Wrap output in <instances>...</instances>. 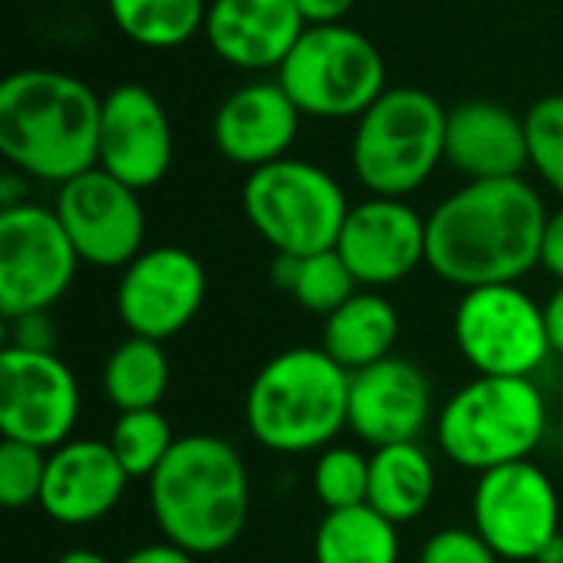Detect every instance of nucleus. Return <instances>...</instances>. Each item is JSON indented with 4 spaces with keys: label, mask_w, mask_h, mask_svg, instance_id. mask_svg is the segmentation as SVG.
Wrapping results in <instances>:
<instances>
[{
    "label": "nucleus",
    "mask_w": 563,
    "mask_h": 563,
    "mask_svg": "<svg viewBox=\"0 0 563 563\" xmlns=\"http://www.w3.org/2000/svg\"><path fill=\"white\" fill-rule=\"evenodd\" d=\"M548 218L525 178L468 181L426 218V264L462 290L518 284L541 264Z\"/></svg>",
    "instance_id": "f257e3e1"
},
{
    "label": "nucleus",
    "mask_w": 563,
    "mask_h": 563,
    "mask_svg": "<svg viewBox=\"0 0 563 563\" xmlns=\"http://www.w3.org/2000/svg\"><path fill=\"white\" fill-rule=\"evenodd\" d=\"M102 99L59 69H20L0 82V152L26 178L66 185L99 165Z\"/></svg>",
    "instance_id": "f03ea898"
},
{
    "label": "nucleus",
    "mask_w": 563,
    "mask_h": 563,
    "mask_svg": "<svg viewBox=\"0 0 563 563\" xmlns=\"http://www.w3.org/2000/svg\"><path fill=\"white\" fill-rule=\"evenodd\" d=\"M148 511L165 541L195 558L228 551L251 515L247 465L228 439L195 432L175 442L148 478Z\"/></svg>",
    "instance_id": "7ed1b4c3"
},
{
    "label": "nucleus",
    "mask_w": 563,
    "mask_h": 563,
    "mask_svg": "<svg viewBox=\"0 0 563 563\" xmlns=\"http://www.w3.org/2000/svg\"><path fill=\"white\" fill-rule=\"evenodd\" d=\"M244 422L251 439L271 452H323L350 429V373L327 350H284L251 379Z\"/></svg>",
    "instance_id": "20e7f679"
},
{
    "label": "nucleus",
    "mask_w": 563,
    "mask_h": 563,
    "mask_svg": "<svg viewBox=\"0 0 563 563\" xmlns=\"http://www.w3.org/2000/svg\"><path fill=\"white\" fill-rule=\"evenodd\" d=\"M548 432V402L534 379L478 376L462 386L435 419L445 459L465 472L528 462Z\"/></svg>",
    "instance_id": "39448f33"
},
{
    "label": "nucleus",
    "mask_w": 563,
    "mask_h": 563,
    "mask_svg": "<svg viewBox=\"0 0 563 563\" xmlns=\"http://www.w3.org/2000/svg\"><path fill=\"white\" fill-rule=\"evenodd\" d=\"M445 106L416 86L386 89L356 122L353 172L376 198L419 191L445 158Z\"/></svg>",
    "instance_id": "423d86ee"
},
{
    "label": "nucleus",
    "mask_w": 563,
    "mask_h": 563,
    "mask_svg": "<svg viewBox=\"0 0 563 563\" xmlns=\"http://www.w3.org/2000/svg\"><path fill=\"white\" fill-rule=\"evenodd\" d=\"M244 214L251 228L277 251L310 257L333 251L350 214L340 181L300 158H280L247 175Z\"/></svg>",
    "instance_id": "0eeeda50"
},
{
    "label": "nucleus",
    "mask_w": 563,
    "mask_h": 563,
    "mask_svg": "<svg viewBox=\"0 0 563 563\" xmlns=\"http://www.w3.org/2000/svg\"><path fill=\"white\" fill-rule=\"evenodd\" d=\"M277 82L303 115L360 119L386 92V59L346 23L307 26L277 69Z\"/></svg>",
    "instance_id": "6e6552de"
},
{
    "label": "nucleus",
    "mask_w": 563,
    "mask_h": 563,
    "mask_svg": "<svg viewBox=\"0 0 563 563\" xmlns=\"http://www.w3.org/2000/svg\"><path fill=\"white\" fill-rule=\"evenodd\" d=\"M455 346L478 376L531 379L551 356L544 303L518 284L465 290L455 307Z\"/></svg>",
    "instance_id": "1a4fd4ad"
},
{
    "label": "nucleus",
    "mask_w": 563,
    "mask_h": 563,
    "mask_svg": "<svg viewBox=\"0 0 563 563\" xmlns=\"http://www.w3.org/2000/svg\"><path fill=\"white\" fill-rule=\"evenodd\" d=\"M79 254L53 208L16 205L0 211V313H43L73 287Z\"/></svg>",
    "instance_id": "9d476101"
},
{
    "label": "nucleus",
    "mask_w": 563,
    "mask_h": 563,
    "mask_svg": "<svg viewBox=\"0 0 563 563\" xmlns=\"http://www.w3.org/2000/svg\"><path fill=\"white\" fill-rule=\"evenodd\" d=\"M472 521L501 561H534L561 534V495L551 475L531 459L501 465L478 475Z\"/></svg>",
    "instance_id": "9b49d317"
},
{
    "label": "nucleus",
    "mask_w": 563,
    "mask_h": 563,
    "mask_svg": "<svg viewBox=\"0 0 563 563\" xmlns=\"http://www.w3.org/2000/svg\"><path fill=\"white\" fill-rule=\"evenodd\" d=\"M79 422V383L56 353L3 346L0 353V432L43 452L73 439Z\"/></svg>",
    "instance_id": "f8f14e48"
},
{
    "label": "nucleus",
    "mask_w": 563,
    "mask_h": 563,
    "mask_svg": "<svg viewBox=\"0 0 563 563\" xmlns=\"http://www.w3.org/2000/svg\"><path fill=\"white\" fill-rule=\"evenodd\" d=\"M208 294V274L201 261L175 244L142 251L122 267L115 287V313L129 336L172 340L201 310Z\"/></svg>",
    "instance_id": "ddd939ff"
},
{
    "label": "nucleus",
    "mask_w": 563,
    "mask_h": 563,
    "mask_svg": "<svg viewBox=\"0 0 563 563\" xmlns=\"http://www.w3.org/2000/svg\"><path fill=\"white\" fill-rule=\"evenodd\" d=\"M53 211L66 228L79 261L92 267L122 271L142 254L145 211L139 191L99 165L59 185Z\"/></svg>",
    "instance_id": "4468645a"
},
{
    "label": "nucleus",
    "mask_w": 563,
    "mask_h": 563,
    "mask_svg": "<svg viewBox=\"0 0 563 563\" xmlns=\"http://www.w3.org/2000/svg\"><path fill=\"white\" fill-rule=\"evenodd\" d=\"M175 155L172 122L158 96L139 82H122L102 99L99 168L135 191L155 188Z\"/></svg>",
    "instance_id": "2eb2a0df"
},
{
    "label": "nucleus",
    "mask_w": 563,
    "mask_h": 563,
    "mask_svg": "<svg viewBox=\"0 0 563 563\" xmlns=\"http://www.w3.org/2000/svg\"><path fill=\"white\" fill-rule=\"evenodd\" d=\"M336 251L360 287L399 284L426 264V218L402 198L373 195L350 208Z\"/></svg>",
    "instance_id": "dca6fc26"
},
{
    "label": "nucleus",
    "mask_w": 563,
    "mask_h": 563,
    "mask_svg": "<svg viewBox=\"0 0 563 563\" xmlns=\"http://www.w3.org/2000/svg\"><path fill=\"white\" fill-rule=\"evenodd\" d=\"M432 406V383L412 360L386 356L350 373V432L373 449L419 442Z\"/></svg>",
    "instance_id": "f3484780"
},
{
    "label": "nucleus",
    "mask_w": 563,
    "mask_h": 563,
    "mask_svg": "<svg viewBox=\"0 0 563 563\" xmlns=\"http://www.w3.org/2000/svg\"><path fill=\"white\" fill-rule=\"evenodd\" d=\"M129 472L99 439H69L46 459L40 511L63 528H86L115 511L125 495Z\"/></svg>",
    "instance_id": "a211bd4d"
},
{
    "label": "nucleus",
    "mask_w": 563,
    "mask_h": 563,
    "mask_svg": "<svg viewBox=\"0 0 563 563\" xmlns=\"http://www.w3.org/2000/svg\"><path fill=\"white\" fill-rule=\"evenodd\" d=\"M300 115L280 82H247L221 102L211 135L228 162L254 172L287 158L300 132Z\"/></svg>",
    "instance_id": "6ab92c4d"
},
{
    "label": "nucleus",
    "mask_w": 563,
    "mask_h": 563,
    "mask_svg": "<svg viewBox=\"0 0 563 563\" xmlns=\"http://www.w3.org/2000/svg\"><path fill=\"white\" fill-rule=\"evenodd\" d=\"M307 23L294 0H211L205 36L238 69H280Z\"/></svg>",
    "instance_id": "aec40b11"
},
{
    "label": "nucleus",
    "mask_w": 563,
    "mask_h": 563,
    "mask_svg": "<svg viewBox=\"0 0 563 563\" xmlns=\"http://www.w3.org/2000/svg\"><path fill=\"white\" fill-rule=\"evenodd\" d=\"M445 158L468 175V181L521 178L531 165L528 125L492 99H465L449 109Z\"/></svg>",
    "instance_id": "412c9836"
},
{
    "label": "nucleus",
    "mask_w": 563,
    "mask_h": 563,
    "mask_svg": "<svg viewBox=\"0 0 563 563\" xmlns=\"http://www.w3.org/2000/svg\"><path fill=\"white\" fill-rule=\"evenodd\" d=\"M399 340V313L379 290H356L323 323V346L346 373H360L386 356Z\"/></svg>",
    "instance_id": "4be33fe9"
},
{
    "label": "nucleus",
    "mask_w": 563,
    "mask_h": 563,
    "mask_svg": "<svg viewBox=\"0 0 563 563\" xmlns=\"http://www.w3.org/2000/svg\"><path fill=\"white\" fill-rule=\"evenodd\" d=\"M435 462L419 442H399L373 449L369 455V495L366 505L376 508L393 525H409L426 515L435 495Z\"/></svg>",
    "instance_id": "5701e85b"
},
{
    "label": "nucleus",
    "mask_w": 563,
    "mask_h": 563,
    "mask_svg": "<svg viewBox=\"0 0 563 563\" xmlns=\"http://www.w3.org/2000/svg\"><path fill=\"white\" fill-rule=\"evenodd\" d=\"M317 563H399V525L369 505L327 511L313 538Z\"/></svg>",
    "instance_id": "b1692460"
},
{
    "label": "nucleus",
    "mask_w": 563,
    "mask_h": 563,
    "mask_svg": "<svg viewBox=\"0 0 563 563\" xmlns=\"http://www.w3.org/2000/svg\"><path fill=\"white\" fill-rule=\"evenodd\" d=\"M172 383V366L158 340L129 336L102 366V393L119 412L158 409Z\"/></svg>",
    "instance_id": "393cba45"
},
{
    "label": "nucleus",
    "mask_w": 563,
    "mask_h": 563,
    "mask_svg": "<svg viewBox=\"0 0 563 563\" xmlns=\"http://www.w3.org/2000/svg\"><path fill=\"white\" fill-rule=\"evenodd\" d=\"M122 36L145 49L188 43L208 20V0H106Z\"/></svg>",
    "instance_id": "a878e982"
},
{
    "label": "nucleus",
    "mask_w": 563,
    "mask_h": 563,
    "mask_svg": "<svg viewBox=\"0 0 563 563\" xmlns=\"http://www.w3.org/2000/svg\"><path fill=\"white\" fill-rule=\"evenodd\" d=\"M106 442L122 462V468L129 472V478L148 482L178 439L172 435V426L158 409H135V412H119Z\"/></svg>",
    "instance_id": "bb28decb"
},
{
    "label": "nucleus",
    "mask_w": 563,
    "mask_h": 563,
    "mask_svg": "<svg viewBox=\"0 0 563 563\" xmlns=\"http://www.w3.org/2000/svg\"><path fill=\"white\" fill-rule=\"evenodd\" d=\"M356 277L346 267V261L340 257V251H320L310 257H297L294 264V280L287 287V294H294V300L320 317H330L333 310H340L353 294H356Z\"/></svg>",
    "instance_id": "cd10ccee"
},
{
    "label": "nucleus",
    "mask_w": 563,
    "mask_h": 563,
    "mask_svg": "<svg viewBox=\"0 0 563 563\" xmlns=\"http://www.w3.org/2000/svg\"><path fill=\"white\" fill-rule=\"evenodd\" d=\"M313 495L327 511L366 505L369 495V455L350 445H330L313 465Z\"/></svg>",
    "instance_id": "c85d7f7f"
},
{
    "label": "nucleus",
    "mask_w": 563,
    "mask_h": 563,
    "mask_svg": "<svg viewBox=\"0 0 563 563\" xmlns=\"http://www.w3.org/2000/svg\"><path fill=\"white\" fill-rule=\"evenodd\" d=\"M525 125L534 172L563 198V92L538 99L528 109Z\"/></svg>",
    "instance_id": "c756f323"
},
{
    "label": "nucleus",
    "mask_w": 563,
    "mask_h": 563,
    "mask_svg": "<svg viewBox=\"0 0 563 563\" xmlns=\"http://www.w3.org/2000/svg\"><path fill=\"white\" fill-rule=\"evenodd\" d=\"M46 459H49V452H43L36 445H23L13 439L0 442V501L10 511H20V508L40 501L43 478H46Z\"/></svg>",
    "instance_id": "7c9ffc66"
},
{
    "label": "nucleus",
    "mask_w": 563,
    "mask_h": 563,
    "mask_svg": "<svg viewBox=\"0 0 563 563\" xmlns=\"http://www.w3.org/2000/svg\"><path fill=\"white\" fill-rule=\"evenodd\" d=\"M419 563H501V558L475 528H442L426 541Z\"/></svg>",
    "instance_id": "2f4dec72"
},
{
    "label": "nucleus",
    "mask_w": 563,
    "mask_h": 563,
    "mask_svg": "<svg viewBox=\"0 0 563 563\" xmlns=\"http://www.w3.org/2000/svg\"><path fill=\"white\" fill-rule=\"evenodd\" d=\"M10 323V340L7 346L30 350V353H56V327L49 320V310L43 313H23Z\"/></svg>",
    "instance_id": "473e14b6"
},
{
    "label": "nucleus",
    "mask_w": 563,
    "mask_h": 563,
    "mask_svg": "<svg viewBox=\"0 0 563 563\" xmlns=\"http://www.w3.org/2000/svg\"><path fill=\"white\" fill-rule=\"evenodd\" d=\"M541 267L563 284V208L548 218L544 241H541Z\"/></svg>",
    "instance_id": "72a5a7b5"
},
{
    "label": "nucleus",
    "mask_w": 563,
    "mask_h": 563,
    "mask_svg": "<svg viewBox=\"0 0 563 563\" xmlns=\"http://www.w3.org/2000/svg\"><path fill=\"white\" fill-rule=\"evenodd\" d=\"M307 26H330L340 23L356 0H294Z\"/></svg>",
    "instance_id": "f704fd0d"
},
{
    "label": "nucleus",
    "mask_w": 563,
    "mask_h": 563,
    "mask_svg": "<svg viewBox=\"0 0 563 563\" xmlns=\"http://www.w3.org/2000/svg\"><path fill=\"white\" fill-rule=\"evenodd\" d=\"M119 563H195V554H188L185 548L172 544V541H158V544H142L132 554H125Z\"/></svg>",
    "instance_id": "c9c22d12"
},
{
    "label": "nucleus",
    "mask_w": 563,
    "mask_h": 563,
    "mask_svg": "<svg viewBox=\"0 0 563 563\" xmlns=\"http://www.w3.org/2000/svg\"><path fill=\"white\" fill-rule=\"evenodd\" d=\"M544 327H548L551 353L563 356V284H558V290L544 303Z\"/></svg>",
    "instance_id": "e433bc0d"
},
{
    "label": "nucleus",
    "mask_w": 563,
    "mask_h": 563,
    "mask_svg": "<svg viewBox=\"0 0 563 563\" xmlns=\"http://www.w3.org/2000/svg\"><path fill=\"white\" fill-rule=\"evenodd\" d=\"M534 563H563V531L561 534H554V538L541 548V554L534 558Z\"/></svg>",
    "instance_id": "4c0bfd02"
},
{
    "label": "nucleus",
    "mask_w": 563,
    "mask_h": 563,
    "mask_svg": "<svg viewBox=\"0 0 563 563\" xmlns=\"http://www.w3.org/2000/svg\"><path fill=\"white\" fill-rule=\"evenodd\" d=\"M56 563H109L102 554H96V551H89V548H73V551H66L63 558Z\"/></svg>",
    "instance_id": "58836bf2"
}]
</instances>
